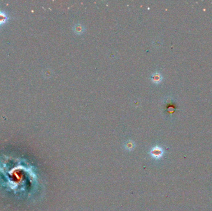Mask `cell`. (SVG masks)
I'll return each instance as SVG.
<instances>
[{
    "label": "cell",
    "instance_id": "cell-1",
    "mask_svg": "<svg viewBox=\"0 0 212 211\" xmlns=\"http://www.w3.org/2000/svg\"><path fill=\"white\" fill-rule=\"evenodd\" d=\"M164 154V151L163 149L159 145H155V146L153 147L149 152V155H150V157L156 161H159V160L161 159Z\"/></svg>",
    "mask_w": 212,
    "mask_h": 211
},
{
    "label": "cell",
    "instance_id": "cell-2",
    "mask_svg": "<svg viewBox=\"0 0 212 211\" xmlns=\"http://www.w3.org/2000/svg\"><path fill=\"white\" fill-rule=\"evenodd\" d=\"M9 17L6 13L3 11H0V26L6 24L8 23Z\"/></svg>",
    "mask_w": 212,
    "mask_h": 211
},
{
    "label": "cell",
    "instance_id": "cell-3",
    "mask_svg": "<svg viewBox=\"0 0 212 211\" xmlns=\"http://www.w3.org/2000/svg\"><path fill=\"white\" fill-rule=\"evenodd\" d=\"M151 81L153 83L155 84H159L162 81V76L159 73L156 72V73L152 74L151 78Z\"/></svg>",
    "mask_w": 212,
    "mask_h": 211
},
{
    "label": "cell",
    "instance_id": "cell-4",
    "mask_svg": "<svg viewBox=\"0 0 212 211\" xmlns=\"http://www.w3.org/2000/svg\"><path fill=\"white\" fill-rule=\"evenodd\" d=\"M85 27L81 24H76L73 27V31L76 34L81 35L85 31Z\"/></svg>",
    "mask_w": 212,
    "mask_h": 211
},
{
    "label": "cell",
    "instance_id": "cell-5",
    "mask_svg": "<svg viewBox=\"0 0 212 211\" xmlns=\"http://www.w3.org/2000/svg\"><path fill=\"white\" fill-rule=\"evenodd\" d=\"M135 146V144L134 142L132 141H129L127 142V143H125V145H124V147H125V149L127 151H131L134 149Z\"/></svg>",
    "mask_w": 212,
    "mask_h": 211
}]
</instances>
